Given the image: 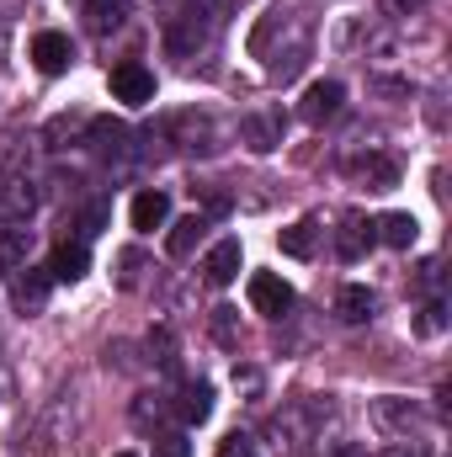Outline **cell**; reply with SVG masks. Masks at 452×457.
Returning <instances> with one entry per match:
<instances>
[{
  "mask_svg": "<svg viewBox=\"0 0 452 457\" xmlns=\"http://www.w3.org/2000/svg\"><path fill=\"white\" fill-rule=\"evenodd\" d=\"M91 271V250H86V239H64L59 250H54V261H48V277L54 282H80Z\"/></svg>",
  "mask_w": 452,
  "mask_h": 457,
  "instance_id": "11",
  "label": "cell"
},
{
  "mask_svg": "<svg viewBox=\"0 0 452 457\" xmlns=\"http://www.w3.org/2000/svg\"><path fill=\"white\" fill-rule=\"evenodd\" d=\"M372 415H378V426H383V431H394V436H410V431L421 426V410H415L410 399H394V394H389V399H378V404H372Z\"/></svg>",
  "mask_w": 452,
  "mask_h": 457,
  "instance_id": "14",
  "label": "cell"
},
{
  "mask_svg": "<svg viewBox=\"0 0 452 457\" xmlns=\"http://www.w3.org/2000/svg\"><path fill=\"white\" fill-rule=\"evenodd\" d=\"M32 64H38L43 75H64V70L75 64V43H70L64 32H54V27H48V32H38V37H32Z\"/></svg>",
  "mask_w": 452,
  "mask_h": 457,
  "instance_id": "7",
  "label": "cell"
},
{
  "mask_svg": "<svg viewBox=\"0 0 452 457\" xmlns=\"http://www.w3.org/2000/svg\"><path fill=\"white\" fill-rule=\"evenodd\" d=\"M32 208H38L32 181L5 176V181H0V219H5V224H27V219H32Z\"/></svg>",
  "mask_w": 452,
  "mask_h": 457,
  "instance_id": "8",
  "label": "cell"
},
{
  "mask_svg": "<svg viewBox=\"0 0 452 457\" xmlns=\"http://www.w3.org/2000/svg\"><path fill=\"white\" fill-rule=\"evenodd\" d=\"M250 309L266 314V320H282V314L293 309V287H288L277 271H255V277H250Z\"/></svg>",
  "mask_w": 452,
  "mask_h": 457,
  "instance_id": "3",
  "label": "cell"
},
{
  "mask_svg": "<svg viewBox=\"0 0 452 457\" xmlns=\"http://www.w3.org/2000/svg\"><path fill=\"white\" fill-rule=\"evenodd\" d=\"M372 228H378V239H383V245H394V250H410V245H415V234H421V224H415L410 213H383Z\"/></svg>",
  "mask_w": 452,
  "mask_h": 457,
  "instance_id": "17",
  "label": "cell"
},
{
  "mask_svg": "<svg viewBox=\"0 0 452 457\" xmlns=\"http://www.w3.org/2000/svg\"><path fill=\"white\" fill-rule=\"evenodd\" d=\"M336 314L346 325H367V320H372V293H367L362 282H346L336 293Z\"/></svg>",
  "mask_w": 452,
  "mask_h": 457,
  "instance_id": "15",
  "label": "cell"
},
{
  "mask_svg": "<svg viewBox=\"0 0 452 457\" xmlns=\"http://www.w3.org/2000/svg\"><path fill=\"white\" fill-rule=\"evenodd\" d=\"M176 133H181V149H192V154H208V149H219L213 144V122L208 117H176Z\"/></svg>",
  "mask_w": 452,
  "mask_h": 457,
  "instance_id": "19",
  "label": "cell"
},
{
  "mask_svg": "<svg viewBox=\"0 0 452 457\" xmlns=\"http://www.w3.org/2000/svg\"><path fill=\"white\" fill-rule=\"evenodd\" d=\"M155 457H192V442L181 431H160L155 436Z\"/></svg>",
  "mask_w": 452,
  "mask_h": 457,
  "instance_id": "24",
  "label": "cell"
},
{
  "mask_svg": "<svg viewBox=\"0 0 452 457\" xmlns=\"http://www.w3.org/2000/svg\"><path fill=\"white\" fill-rule=\"evenodd\" d=\"M86 16H91V32H117L128 21V0H86Z\"/></svg>",
  "mask_w": 452,
  "mask_h": 457,
  "instance_id": "20",
  "label": "cell"
},
{
  "mask_svg": "<svg viewBox=\"0 0 452 457\" xmlns=\"http://www.w3.org/2000/svg\"><path fill=\"white\" fill-rule=\"evenodd\" d=\"M176 410H181V420H187V426H203V420L213 415V388H208V383H187Z\"/></svg>",
  "mask_w": 452,
  "mask_h": 457,
  "instance_id": "18",
  "label": "cell"
},
{
  "mask_svg": "<svg viewBox=\"0 0 452 457\" xmlns=\"http://www.w3.org/2000/svg\"><path fill=\"white\" fill-rule=\"evenodd\" d=\"M128 128L122 122H113V117H96V122H86V144H91V154L96 160H107V165H117V160H128L133 149H128Z\"/></svg>",
  "mask_w": 452,
  "mask_h": 457,
  "instance_id": "5",
  "label": "cell"
},
{
  "mask_svg": "<svg viewBox=\"0 0 452 457\" xmlns=\"http://www.w3.org/2000/svg\"><path fill=\"white\" fill-rule=\"evenodd\" d=\"M203 228H208V224H203V213H192V219H176V224H171V234H165V250H171L176 261H187V255L197 250Z\"/></svg>",
  "mask_w": 452,
  "mask_h": 457,
  "instance_id": "16",
  "label": "cell"
},
{
  "mask_svg": "<svg viewBox=\"0 0 452 457\" xmlns=\"http://www.w3.org/2000/svg\"><path fill=\"white\" fill-rule=\"evenodd\" d=\"M128 219H133V228H138V234H155V228H165V219H171V197L149 187V192H138V197H133Z\"/></svg>",
  "mask_w": 452,
  "mask_h": 457,
  "instance_id": "13",
  "label": "cell"
},
{
  "mask_svg": "<svg viewBox=\"0 0 452 457\" xmlns=\"http://www.w3.org/2000/svg\"><path fill=\"white\" fill-rule=\"evenodd\" d=\"M282 255L309 261V255H314V224H288L282 228Z\"/></svg>",
  "mask_w": 452,
  "mask_h": 457,
  "instance_id": "23",
  "label": "cell"
},
{
  "mask_svg": "<svg viewBox=\"0 0 452 457\" xmlns=\"http://www.w3.org/2000/svg\"><path fill=\"white\" fill-rule=\"evenodd\" d=\"M421 5H426V0H383L389 16H410V11H421Z\"/></svg>",
  "mask_w": 452,
  "mask_h": 457,
  "instance_id": "30",
  "label": "cell"
},
{
  "mask_svg": "<svg viewBox=\"0 0 452 457\" xmlns=\"http://www.w3.org/2000/svg\"><path fill=\"white\" fill-rule=\"evenodd\" d=\"M102 224H107V203H91V208H86V219H80V239L102 234Z\"/></svg>",
  "mask_w": 452,
  "mask_h": 457,
  "instance_id": "27",
  "label": "cell"
},
{
  "mask_svg": "<svg viewBox=\"0 0 452 457\" xmlns=\"http://www.w3.org/2000/svg\"><path fill=\"white\" fill-rule=\"evenodd\" d=\"M282 133H288V117L277 112V107H261V112H250L245 122H239V138H245L250 154H272V149H282Z\"/></svg>",
  "mask_w": 452,
  "mask_h": 457,
  "instance_id": "2",
  "label": "cell"
},
{
  "mask_svg": "<svg viewBox=\"0 0 452 457\" xmlns=\"http://www.w3.org/2000/svg\"><path fill=\"white\" fill-rule=\"evenodd\" d=\"M203 37H208V16H203V11H181V16L165 27V48H171L176 59H192V54L203 48Z\"/></svg>",
  "mask_w": 452,
  "mask_h": 457,
  "instance_id": "6",
  "label": "cell"
},
{
  "mask_svg": "<svg viewBox=\"0 0 452 457\" xmlns=\"http://www.w3.org/2000/svg\"><path fill=\"white\" fill-rule=\"evenodd\" d=\"M219 457H255V442L245 431H229L224 442H219Z\"/></svg>",
  "mask_w": 452,
  "mask_h": 457,
  "instance_id": "25",
  "label": "cell"
},
{
  "mask_svg": "<svg viewBox=\"0 0 452 457\" xmlns=\"http://www.w3.org/2000/svg\"><path fill=\"white\" fill-rule=\"evenodd\" d=\"M117 457H133V453H117Z\"/></svg>",
  "mask_w": 452,
  "mask_h": 457,
  "instance_id": "31",
  "label": "cell"
},
{
  "mask_svg": "<svg viewBox=\"0 0 452 457\" xmlns=\"http://www.w3.org/2000/svg\"><path fill=\"white\" fill-rule=\"evenodd\" d=\"M160 415H165V404H160V399H155V394H144V399H138V404H133V420H138V426H144V431H149V426H155V420H160Z\"/></svg>",
  "mask_w": 452,
  "mask_h": 457,
  "instance_id": "26",
  "label": "cell"
},
{
  "mask_svg": "<svg viewBox=\"0 0 452 457\" xmlns=\"http://www.w3.org/2000/svg\"><path fill=\"white\" fill-rule=\"evenodd\" d=\"M107 86H113V102H122V107H144V102H155V70L138 64V59H122Z\"/></svg>",
  "mask_w": 452,
  "mask_h": 457,
  "instance_id": "1",
  "label": "cell"
},
{
  "mask_svg": "<svg viewBox=\"0 0 452 457\" xmlns=\"http://www.w3.org/2000/svg\"><path fill=\"white\" fill-rule=\"evenodd\" d=\"M340 102H346V86H340V80H314V86L304 91V102H298V117H304L309 128H325V122L340 112Z\"/></svg>",
  "mask_w": 452,
  "mask_h": 457,
  "instance_id": "4",
  "label": "cell"
},
{
  "mask_svg": "<svg viewBox=\"0 0 452 457\" xmlns=\"http://www.w3.org/2000/svg\"><path fill=\"white\" fill-rule=\"evenodd\" d=\"M351 176L367 187V192H389V187H399V165L389 160V154H362V160H351Z\"/></svg>",
  "mask_w": 452,
  "mask_h": 457,
  "instance_id": "10",
  "label": "cell"
},
{
  "mask_svg": "<svg viewBox=\"0 0 452 457\" xmlns=\"http://www.w3.org/2000/svg\"><path fill=\"white\" fill-rule=\"evenodd\" d=\"M27 250H32V228H0V266H27Z\"/></svg>",
  "mask_w": 452,
  "mask_h": 457,
  "instance_id": "21",
  "label": "cell"
},
{
  "mask_svg": "<svg viewBox=\"0 0 452 457\" xmlns=\"http://www.w3.org/2000/svg\"><path fill=\"white\" fill-rule=\"evenodd\" d=\"M415 330H421V336H437V330H442V303H431V309L421 314V325H415Z\"/></svg>",
  "mask_w": 452,
  "mask_h": 457,
  "instance_id": "28",
  "label": "cell"
},
{
  "mask_svg": "<svg viewBox=\"0 0 452 457\" xmlns=\"http://www.w3.org/2000/svg\"><path fill=\"white\" fill-rule=\"evenodd\" d=\"M372 239H378V234H372V224H346L336 245H340V255H346V261H362V255L372 250Z\"/></svg>",
  "mask_w": 452,
  "mask_h": 457,
  "instance_id": "22",
  "label": "cell"
},
{
  "mask_svg": "<svg viewBox=\"0 0 452 457\" xmlns=\"http://www.w3.org/2000/svg\"><path fill=\"white\" fill-rule=\"evenodd\" d=\"M48 287H54L48 266H27V277H16L11 298H16V309H21V314H43V303H48Z\"/></svg>",
  "mask_w": 452,
  "mask_h": 457,
  "instance_id": "12",
  "label": "cell"
},
{
  "mask_svg": "<svg viewBox=\"0 0 452 457\" xmlns=\"http://www.w3.org/2000/svg\"><path fill=\"white\" fill-rule=\"evenodd\" d=\"M239 266H245V255H239V239H219V245L203 255V277H208L213 287H229V282L239 277Z\"/></svg>",
  "mask_w": 452,
  "mask_h": 457,
  "instance_id": "9",
  "label": "cell"
},
{
  "mask_svg": "<svg viewBox=\"0 0 452 457\" xmlns=\"http://www.w3.org/2000/svg\"><path fill=\"white\" fill-rule=\"evenodd\" d=\"M213 330H219V341H234V309H219V320H213Z\"/></svg>",
  "mask_w": 452,
  "mask_h": 457,
  "instance_id": "29",
  "label": "cell"
}]
</instances>
